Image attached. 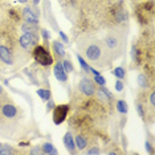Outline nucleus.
<instances>
[{"instance_id":"f257e3e1","label":"nucleus","mask_w":155,"mask_h":155,"mask_svg":"<svg viewBox=\"0 0 155 155\" xmlns=\"http://www.w3.org/2000/svg\"><path fill=\"white\" fill-rule=\"evenodd\" d=\"M77 48L82 53V57L89 64L97 68H106L114 61L113 56L109 53L102 40H98L97 37L89 33L81 35V37L77 41Z\"/></svg>"},{"instance_id":"f03ea898","label":"nucleus","mask_w":155,"mask_h":155,"mask_svg":"<svg viewBox=\"0 0 155 155\" xmlns=\"http://www.w3.org/2000/svg\"><path fill=\"white\" fill-rule=\"evenodd\" d=\"M127 27H125V24H121L109 29L104 36L102 43L114 60L122 57L125 53L126 45H127Z\"/></svg>"},{"instance_id":"7ed1b4c3","label":"nucleus","mask_w":155,"mask_h":155,"mask_svg":"<svg viewBox=\"0 0 155 155\" xmlns=\"http://www.w3.org/2000/svg\"><path fill=\"white\" fill-rule=\"evenodd\" d=\"M38 33H23L19 37L17 41V48H16V53L13 54V60L15 61H21L23 64L27 62V60L32 56L33 48L38 44Z\"/></svg>"},{"instance_id":"20e7f679","label":"nucleus","mask_w":155,"mask_h":155,"mask_svg":"<svg viewBox=\"0 0 155 155\" xmlns=\"http://www.w3.org/2000/svg\"><path fill=\"white\" fill-rule=\"evenodd\" d=\"M32 56L35 58V61L38 62L41 66H45V68H48V66L53 65L54 62V57L53 54L49 52V48H48V43L45 44H37L36 47L33 48V52H32Z\"/></svg>"},{"instance_id":"39448f33","label":"nucleus","mask_w":155,"mask_h":155,"mask_svg":"<svg viewBox=\"0 0 155 155\" xmlns=\"http://www.w3.org/2000/svg\"><path fill=\"white\" fill-rule=\"evenodd\" d=\"M21 16H23L24 21L32 23V24H38V21H40V9L32 4L25 5L21 9Z\"/></svg>"},{"instance_id":"423d86ee","label":"nucleus","mask_w":155,"mask_h":155,"mask_svg":"<svg viewBox=\"0 0 155 155\" xmlns=\"http://www.w3.org/2000/svg\"><path fill=\"white\" fill-rule=\"evenodd\" d=\"M78 90L84 96L93 97V96H96L97 87H96V84H94L93 80L87 78V77H82V78L78 81Z\"/></svg>"},{"instance_id":"0eeeda50","label":"nucleus","mask_w":155,"mask_h":155,"mask_svg":"<svg viewBox=\"0 0 155 155\" xmlns=\"http://www.w3.org/2000/svg\"><path fill=\"white\" fill-rule=\"evenodd\" d=\"M70 110L69 105H58V106H54L53 109V123L54 125H61L62 122L66 119Z\"/></svg>"},{"instance_id":"6e6552de","label":"nucleus","mask_w":155,"mask_h":155,"mask_svg":"<svg viewBox=\"0 0 155 155\" xmlns=\"http://www.w3.org/2000/svg\"><path fill=\"white\" fill-rule=\"evenodd\" d=\"M0 61L5 65H13L15 60H13V52L11 51V48H8L7 45L0 44Z\"/></svg>"},{"instance_id":"1a4fd4ad","label":"nucleus","mask_w":155,"mask_h":155,"mask_svg":"<svg viewBox=\"0 0 155 155\" xmlns=\"http://www.w3.org/2000/svg\"><path fill=\"white\" fill-rule=\"evenodd\" d=\"M53 74H54L56 78H57V81H60V82H62V84L68 82V73L65 72L64 66H62L61 60H57V61L54 62V66H53Z\"/></svg>"},{"instance_id":"9d476101","label":"nucleus","mask_w":155,"mask_h":155,"mask_svg":"<svg viewBox=\"0 0 155 155\" xmlns=\"http://www.w3.org/2000/svg\"><path fill=\"white\" fill-rule=\"evenodd\" d=\"M137 82H138V86L143 90H147L150 86H153V80L150 77L149 72H142L138 74V78H137Z\"/></svg>"},{"instance_id":"9b49d317","label":"nucleus","mask_w":155,"mask_h":155,"mask_svg":"<svg viewBox=\"0 0 155 155\" xmlns=\"http://www.w3.org/2000/svg\"><path fill=\"white\" fill-rule=\"evenodd\" d=\"M52 51H53V57H56L57 60L65 58L66 51H65L64 44H62L61 41H57V40L52 41Z\"/></svg>"},{"instance_id":"f8f14e48","label":"nucleus","mask_w":155,"mask_h":155,"mask_svg":"<svg viewBox=\"0 0 155 155\" xmlns=\"http://www.w3.org/2000/svg\"><path fill=\"white\" fill-rule=\"evenodd\" d=\"M64 144H65V147H66V150L69 151L70 154H76L77 153V147H76V143H74V138H73V135H72V133L70 131H66L65 133V135H64Z\"/></svg>"},{"instance_id":"ddd939ff","label":"nucleus","mask_w":155,"mask_h":155,"mask_svg":"<svg viewBox=\"0 0 155 155\" xmlns=\"http://www.w3.org/2000/svg\"><path fill=\"white\" fill-rule=\"evenodd\" d=\"M21 31L24 33H38L40 32V28H38V24H32V23L24 21L21 24Z\"/></svg>"},{"instance_id":"4468645a","label":"nucleus","mask_w":155,"mask_h":155,"mask_svg":"<svg viewBox=\"0 0 155 155\" xmlns=\"http://www.w3.org/2000/svg\"><path fill=\"white\" fill-rule=\"evenodd\" d=\"M41 149H43L44 155H57L58 150L54 147V144L52 142H44L41 144Z\"/></svg>"},{"instance_id":"2eb2a0df","label":"nucleus","mask_w":155,"mask_h":155,"mask_svg":"<svg viewBox=\"0 0 155 155\" xmlns=\"http://www.w3.org/2000/svg\"><path fill=\"white\" fill-rule=\"evenodd\" d=\"M74 143H76V147L78 150H85L87 146H89V143H87V139L85 135H82V134H78V135H76L74 138Z\"/></svg>"},{"instance_id":"dca6fc26","label":"nucleus","mask_w":155,"mask_h":155,"mask_svg":"<svg viewBox=\"0 0 155 155\" xmlns=\"http://www.w3.org/2000/svg\"><path fill=\"white\" fill-rule=\"evenodd\" d=\"M115 107H117V111L122 117H126L129 113V106H127V102L125 100H118L117 104H115Z\"/></svg>"},{"instance_id":"f3484780","label":"nucleus","mask_w":155,"mask_h":155,"mask_svg":"<svg viewBox=\"0 0 155 155\" xmlns=\"http://www.w3.org/2000/svg\"><path fill=\"white\" fill-rule=\"evenodd\" d=\"M13 154H19V150H16L13 146H11V144L5 143L0 146V155H13Z\"/></svg>"},{"instance_id":"a211bd4d","label":"nucleus","mask_w":155,"mask_h":155,"mask_svg":"<svg viewBox=\"0 0 155 155\" xmlns=\"http://www.w3.org/2000/svg\"><path fill=\"white\" fill-rule=\"evenodd\" d=\"M76 57H77V60H78V64H80V66H81V69H82V72H85V73H90V65L87 64L86 60L84 58L80 53H77V54H76Z\"/></svg>"},{"instance_id":"6ab92c4d","label":"nucleus","mask_w":155,"mask_h":155,"mask_svg":"<svg viewBox=\"0 0 155 155\" xmlns=\"http://www.w3.org/2000/svg\"><path fill=\"white\" fill-rule=\"evenodd\" d=\"M113 76L118 80H125L126 78V69L123 66H117V68L113 69Z\"/></svg>"},{"instance_id":"aec40b11","label":"nucleus","mask_w":155,"mask_h":155,"mask_svg":"<svg viewBox=\"0 0 155 155\" xmlns=\"http://www.w3.org/2000/svg\"><path fill=\"white\" fill-rule=\"evenodd\" d=\"M37 96L41 98L43 101H48V100H51L52 98V93H51V90L48 89H45V87H40V89L37 90Z\"/></svg>"},{"instance_id":"412c9836","label":"nucleus","mask_w":155,"mask_h":155,"mask_svg":"<svg viewBox=\"0 0 155 155\" xmlns=\"http://www.w3.org/2000/svg\"><path fill=\"white\" fill-rule=\"evenodd\" d=\"M62 66H64L66 73H73L74 72V66H73L72 61L69 58H62Z\"/></svg>"},{"instance_id":"4be33fe9","label":"nucleus","mask_w":155,"mask_h":155,"mask_svg":"<svg viewBox=\"0 0 155 155\" xmlns=\"http://www.w3.org/2000/svg\"><path fill=\"white\" fill-rule=\"evenodd\" d=\"M28 153H29L31 155H44L43 149H41L40 144H35V146H32V149H29Z\"/></svg>"},{"instance_id":"5701e85b","label":"nucleus","mask_w":155,"mask_h":155,"mask_svg":"<svg viewBox=\"0 0 155 155\" xmlns=\"http://www.w3.org/2000/svg\"><path fill=\"white\" fill-rule=\"evenodd\" d=\"M93 81L94 84H97L98 86H106V78H105L104 76H94L93 77Z\"/></svg>"},{"instance_id":"b1692460","label":"nucleus","mask_w":155,"mask_h":155,"mask_svg":"<svg viewBox=\"0 0 155 155\" xmlns=\"http://www.w3.org/2000/svg\"><path fill=\"white\" fill-rule=\"evenodd\" d=\"M114 87H115V91L117 93H122L123 90H125V82H123V80H115V84H114Z\"/></svg>"},{"instance_id":"393cba45","label":"nucleus","mask_w":155,"mask_h":155,"mask_svg":"<svg viewBox=\"0 0 155 155\" xmlns=\"http://www.w3.org/2000/svg\"><path fill=\"white\" fill-rule=\"evenodd\" d=\"M9 97H8V93L4 90V87L0 85V104H3V102H8Z\"/></svg>"},{"instance_id":"a878e982","label":"nucleus","mask_w":155,"mask_h":155,"mask_svg":"<svg viewBox=\"0 0 155 155\" xmlns=\"http://www.w3.org/2000/svg\"><path fill=\"white\" fill-rule=\"evenodd\" d=\"M87 149V147H86ZM102 151H101V149L98 146H90L89 149L86 150V154H89V155H93V154H101Z\"/></svg>"},{"instance_id":"bb28decb","label":"nucleus","mask_w":155,"mask_h":155,"mask_svg":"<svg viewBox=\"0 0 155 155\" xmlns=\"http://www.w3.org/2000/svg\"><path fill=\"white\" fill-rule=\"evenodd\" d=\"M40 35H41V37H43V40L45 41V43H48V41L51 40V33H49L45 28H41L40 29Z\"/></svg>"},{"instance_id":"cd10ccee","label":"nucleus","mask_w":155,"mask_h":155,"mask_svg":"<svg viewBox=\"0 0 155 155\" xmlns=\"http://www.w3.org/2000/svg\"><path fill=\"white\" fill-rule=\"evenodd\" d=\"M58 32V36H60V38L62 40V43H65V44H68L69 43V37H68V35H66L65 32H62V31H57Z\"/></svg>"},{"instance_id":"c85d7f7f","label":"nucleus","mask_w":155,"mask_h":155,"mask_svg":"<svg viewBox=\"0 0 155 155\" xmlns=\"http://www.w3.org/2000/svg\"><path fill=\"white\" fill-rule=\"evenodd\" d=\"M153 144L154 143H151L150 140H147V139H146V142H144V146H146V150H147L149 154H154V146Z\"/></svg>"},{"instance_id":"c756f323","label":"nucleus","mask_w":155,"mask_h":155,"mask_svg":"<svg viewBox=\"0 0 155 155\" xmlns=\"http://www.w3.org/2000/svg\"><path fill=\"white\" fill-rule=\"evenodd\" d=\"M54 106H56L54 101L52 100V98H51V100H48V101H47V113H49L51 110H53Z\"/></svg>"},{"instance_id":"7c9ffc66","label":"nucleus","mask_w":155,"mask_h":155,"mask_svg":"<svg viewBox=\"0 0 155 155\" xmlns=\"http://www.w3.org/2000/svg\"><path fill=\"white\" fill-rule=\"evenodd\" d=\"M90 73H91V74H94V76H100L101 74V72H98V70L94 69L93 66H90Z\"/></svg>"},{"instance_id":"2f4dec72","label":"nucleus","mask_w":155,"mask_h":155,"mask_svg":"<svg viewBox=\"0 0 155 155\" xmlns=\"http://www.w3.org/2000/svg\"><path fill=\"white\" fill-rule=\"evenodd\" d=\"M19 146H20V147H27V146H31V144L28 143V142H20Z\"/></svg>"},{"instance_id":"473e14b6","label":"nucleus","mask_w":155,"mask_h":155,"mask_svg":"<svg viewBox=\"0 0 155 155\" xmlns=\"http://www.w3.org/2000/svg\"><path fill=\"white\" fill-rule=\"evenodd\" d=\"M38 4H40V0H32V5L38 7Z\"/></svg>"},{"instance_id":"72a5a7b5","label":"nucleus","mask_w":155,"mask_h":155,"mask_svg":"<svg viewBox=\"0 0 155 155\" xmlns=\"http://www.w3.org/2000/svg\"><path fill=\"white\" fill-rule=\"evenodd\" d=\"M17 2H19V3H21V4H27V3H28V0H17Z\"/></svg>"},{"instance_id":"f704fd0d","label":"nucleus","mask_w":155,"mask_h":155,"mask_svg":"<svg viewBox=\"0 0 155 155\" xmlns=\"http://www.w3.org/2000/svg\"><path fill=\"white\" fill-rule=\"evenodd\" d=\"M0 146H2V143H0Z\"/></svg>"},{"instance_id":"c9c22d12","label":"nucleus","mask_w":155,"mask_h":155,"mask_svg":"<svg viewBox=\"0 0 155 155\" xmlns=\"http://www.w3.org/2000/svg\"><path fill=\"white\" fill-rule=\"evenodd\" d=\"M0 73H2V72H0Z\"/></svg>"}]
</instances>
